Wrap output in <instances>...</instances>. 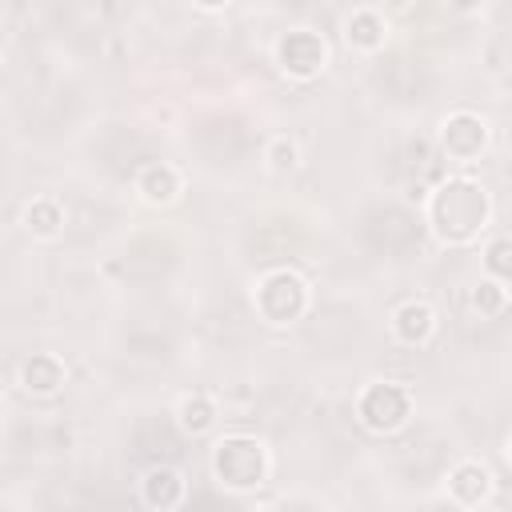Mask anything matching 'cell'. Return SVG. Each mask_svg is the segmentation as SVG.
Wrapping results in <instances>:
<instances>
[{"instance_id": "6da1fadb", "label": "cell", "mask_w": 512, "mask_h": 512, "mask_svg": "<svg viewBox=\"0 0 512 512\" xmlns=\"http://www.w3.org/2000/svg\"><path fill=\"white\" fill-rule=\"evenodd\" d=\"M488 220V196L472 180H448L432 196V224L444 240H472Z\"/></svg>"}, {"instance_id": "7a4b0ae2", "label": "cell", "mask_w": 512, "mask_h": 512, "mask_svg": "<svg viewBox=\"0 0 512 512\" xmlns=\"http://www.w3.org/2000/svg\"><path fill=\"white\" fill-rule=\"evenodd\" d=\"M212 472L228 488H256L264 480V448L248 436H228L212 452Z\"/></svg>"}, {"instance_id": "3957f363", "label": "cell", "mask_w": 512, "mask_h": 512, "mask_svg": "<svg viewBox=\"0 0 512 512\" xmlns=\"http://www.w3.org/2000/svg\"><path fill=\"white\" fill-rule=\"evenodd\" d=\"M256 304H260V312H264L272 324H288V320H296V316L304 312V304H308L304 280H300L296 272H272V276L260 280Z\"/></svg>"}, {"instance_id": "277c9868", "label": "cell", "mask_w": 512, "mask_h": 512, "mask_svg": "<svg viewBox=\"0 0 512 512\" xmlns=\"http://www.w3.org/2000/svg\"><path fill=\"white\" fill-rule=\"evenodd\" d=\"M408 408H412V396H408V388H400V384H372V388L360 396V420H364L368 428H376V432L400 428L404 416H408Z\"/></svg>"}, {"instance_id": "5b68a950", "label": "cell", "mask_w": 512, "mask_h": 512, "mask_svg": "<svg viewBox=\"0 0 512 512\" xmlns=\"http://www.w3.org/2000/svg\"><path fill=\"white\" fill-rule=\"evenodd\" d=\"M276 56H280L284 72H292V76H316V72L324 68L328 48H324V40H320L316 32L296 28V32H288V36L276 44Z\"/></svg>"}, {"instance_id": "8992f818", "label": "cell", "mask_w": 512, "mask_h": 512, "mask_svg": "<svg viewBox=\"0 0 512 512\" xmlns=\"http://www.w3.org/2000/svg\"><path fill=\"white\" fill-rule=\"evenodd\" d=\"M484 140H488L484 120H476V116H468V112H460V116H452V120L444 124V152L456 156V160H472V156L484 148Z\"/></svg>"}, {"instance_id": "52a82bcc", "label": "cell", "mask_w": 512, "mask_h": 512, "mask_svg": "<svg viewBox=\"0 0 512 512\" xmlns=\"http://www.w3.org/2000/svg\"><path fill=\"white\" fill-rule=\"evenodd\" d=\"M20 376H24L28 392H56L64 384V364L56 356H32V360H24Z\"/></svg>"}, {"instance_id": "ba28073f", "label": "cell", "mask_w": 512, "mask_h": 512, "mask_svg": "<svg viewBox=\"0 0 512 512\" xmlns=\"http://www.w3.org/2000/svg\"><path fill=\"white\" fill-rule=\"evenodd\" d=\"M448 488H452V496H456L460 504H480V500L488 496L492 480H488V472H484L480 464H460V468L448 476Z\"/></svg>"}, {"instance_id": "9c48e42d", "label": "cell", "mask_w": 512, "mask_h": 512, "mask_svg": "<svg viewBox=\"0 0 512 512\" xmlns=\"http://www.w3.org/2000/svg\"><path fill=\"white\" fill-rule=\"evenodd\" d=\"M184 496V484H180V476L172 472V468H152L148 476H144V500L152 504V508H172L176 500Z\"/></svg>"}, {"instance_id": "30bf717a", "label": "cell", "mask_w": 512, "mask_h": 512, "mask_svg": "<svg viewBox=\"0 0 512 512\" xmlns=\"http://www.w3.org/2000/svg\"><path fill=\"white\" fill-rule=\"evenodd\" d=\"M136 188H140L152 204H164V200H172V196L180 192V176H176L168 164H148V168L140 172Z\"/></svg>"}, {"instance_id": "8fae6325", "label": "cell", "mask_w": 512, "mask_h": 512, "mask_svg": "<svg viewBox=\"0 0 512 512\" xmlns=\"http://www.w3.org/2000/svg\"><path fill=\"white\" fill-rule=\"evenodd\" d=\"M392 324H396V336H400V340L420 344V340H428V332H432V308H428V304H404Z\"/></svg>"}, {"instance_id": "7c38bea8", "label": "cell", "mask_w": 512, "mask_h": 512, "mask_svg": "<svg viewBox=\"0 0 512 512\" xmlns=\"http://www.w3.org/2000/svg\"><path fill=\"white\" fill-rule=\"evenodd\" d=\"M348 40L360 44V48H376V44L384 40V20H380L376 12H368V8L352 12V16H348Z\"/></svg>"}, {"instance_id": "4fadbf2b", "label": "cell", "mask_w": 512, "mask_h": 512, "mask_svg": "<svg viewBox=\"0 0 512 512\" xmlns=\"http://www.w3.org/2000/svg\"><path fill=\"white\" fill-rule=\"evenodd\" d=\"M24 220H28V228H32V232L52 236V232L64 224V212H60V204H56V200H36V204H28Z\"/></svg>"}, {"instance_id": "5bb4252c", "label": "cell", "mask_w": 512, "mask_h": 512, "mask_svg": "<svg viewBox=\"0 0 512 512\" xmlns=\"http://www.w3.org/2000/svg\"><path fill=\"white\" fill-rule=\"evenodd\" d=\"M180 424H184L188 432H204V428L212 424V404H208L204 396H188V400H180Z\"/></svg>"}, {"instance_id": "9a60e30c", "label": "cell", "mask_w": 512, "mask_h": 512, "mask_svg": "<svg viewBox=\"0 0 512 512\" xmlns=\"http://www.w3.org/2000/svg\"><path fill=\"white\" fill-rule=\"evenodd\" d=\"M504 300H508V292H504L496 280H484V284H476V292H472V308H476V312H484V316L500 312V308H504Z\"/></svg>"}, {"instance_id": "2e32d148", "label": "cell", "mask_w": 512, "mask_h": 512, "mask_svg": "<svg viewBox=\"0 0 512 512\" xmlns=\"http://www.w3.org/2000/svg\"><path fill=\"white\" fill-rule=\"evenodd\" d=\"M484 264H488V272H492V276L512 280V240H496V244H488Z\"/></svg>"}, {"instance_id": "e0dca14e", "label": "cell", "mask_w": 512, "mask_h": 512, "mask_svg": "<svg viewBox=\"0 0 512 512\" xmlns=\"http://www.w3.org/2000/svg\"><path fill=\"white\" fill-rule=\"evenodd\" d=\"M268 156H272L276 168H292V164H296V144H292V140H276Z\"/></svg>"}, {"instance_id": "ac0fdd59", "label": "cell", "mask_w": 512, "mask_h": 512, "mask_svg": "<svg viewBox=\"0 0 512 512\" xmlns=\"http://www.w3.org/2000/svg\"><path fill=\"white\" fill-rule=\"evenodd\" d=\"M508 456H512V452H508Z\"/></svg>"}]
</instances>
